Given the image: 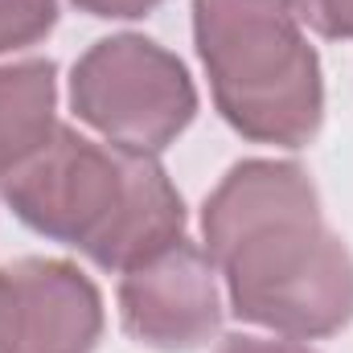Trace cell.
<instances>
[{"label":"cell","mask_w":353,"mask_h":353,"mask_svg":"<svg viewBox=\"0 0 353 353\" xmlns=\"http://www.w3.org/2000/svg\"><path fill=\"white\" fill-rule=\"evenodd\" d=\"M58 25V0H0V54L37 46Z\"/></svg>","instance_id":"obj_8"},{"label":"cell","mask_w":353,"mask_h":353,"mask_svg":"<svg viewBox=\"0 0 353 353\" xmlns=\"http://www.w3.org/2000/svg\"><path fill=\"white\" fill-rule=\"evenodd\" d=\"M12 353H94L103 337L99 288L66 259L4 263Z\"/></svg>","instance_id":"obj_6"},{"label":"cell","mask_w":353,"mask_h":353,"mask_svg":"<svg viewBox=\"0 0 353 353\" xmlns=\"http://www.w3.org/2000/svg\"><path fill=\"white\" fill-rule=\"evenodd\" d=\"M0 353H12V321H8V283L0 267Z\"/></svg>","instance_id":"obj_12"},{"label":"cell","mask_w":353,"mask_h":353,"mask_svg":"<svg viewBox=\"0 0 353 353\" xmlns=\"http://www.w3.org/2000/svg\"><path fill=\"white\" fill-rule=\"evenodd\" d=\"M193 41L214 103L239 136L279 148L312 144L325 83L292 0H193Z\"/></svg>","instance_id":"obj_3"},{"label":"cell","mask_w":353,"mask_h":353,"mask_svg":"<svg viewBox=\"0 0 353 353\" xmlns=\"http://www.w3.org/2000/svg\"><path fill=\"white\" fill-rule=\"evenodd\" d=\"M70 107L111 144L161 152L193 123L197 90L176 54L140 33H119L74 62Z\"/></svg>","instance_id":"obj_4"},{"label":"cell","mask_w":353,"mask_h":353,"mask_svg":"<svg viewBox=\"0 0 353 353\" xmlns=\"http://www.w3.org/2000/svg\"><path fill=\"white\" fill-rule=\"evenodd\" d=\"M83 12L90 17H111V21H128V17H144V12H152L157 4H165V0H74Z\"/></svg>","instance_id":"obj_11"},{"label":"cell","mask_w":353,"mask_h":353,"mask_svg":"<svg viewBox=\"0 0 353 353\" xmlns=\"http://www.w3.org/2000/svg\"><path fill=\"white\" fill-rule=\"evenodd\" d=\"M300 21H308L321 37L350 41L353 37V0H292Z\"/></svg>","instance_id":"obj_9"},{"label":"cell","mask_w":353,"mask_h":353,"mask_svg":"<svg viewBox=\"0 0 353 353\" xmlns=\"http://www.w3.org/2000/svg\"><path fill=\"white\" fill-rule=\"evenodd\" d=\"M0 193L29 230L103 271H128L185 239V201L157 152L99 144L66 123L0 173Z\"/></svg>","instance_id":"obj_2"},{"label":"cell","mask_w":353,"mask_h":353,"mask_svg":"<svg viewBox=\"0 0 353 353\" xmlns=\"http://www.w3.org/2000/svg\"><path fill=\"white\" fill-rule=\"evenodd\" d=\"M201 234L243 321L296 341L333 337L353 321V259L300 165H234L205 197Z\"/></svg>","instance_id":"obj_1"},{"label":"cell","mask_w":353,"mask_h":353,"mask_svg":"<svg viewBox=\"0 0 353 353\" xmlns=\"http://www.w3.org/2000/svg\"><path fill=\"white\" fill-rule=\"evenodd\" d=\"M218 353H316L300 345L296 337H251V333H230L222 337Z\"/></svg>","instance_id":"obj_10"},{"label":"cell","mask_w":353,"mask_h":353,"mask_svg":"<svg viewBox=\"0 0 353 353\" xmlns=\"http://www.w3.org/2000/svg\"><path fill=\"white\" fill-rule=\"evenodd\" d=\"M119 321L123 333L148 350H201L222 325L214 259L197 243L176 239L152 259L128 267L119 283Z\"/></svg>","instance_id":"obj_5"},{"label":"cell","mask_w":353,"mask_h":353,"mask_svg":"<svg viewBox=\"0 0 353 353\" xmlns=\"http://www.w3.org/2000/svg\"><path fill=\"white\" fill-rule=\"evenodd\" d=\"M58 70L50 58H29L17 66H0V173L37 152L58 119Z\"/></svg>","instance_id":"obj_7"}]
</instances>
